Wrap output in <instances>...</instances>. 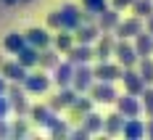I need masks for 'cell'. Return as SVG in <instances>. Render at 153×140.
<instances>
[{"label": "cell", "mask_w": 153, "mask_h": 140, "mask_svg": "<svg viewBox=\"0 0 153 140\" xmlns=\"http://www.w3.org/2000/svg\"><path fill=\"white\" fill-rule=\"evenodd\" d=\"M16 56H19L16 61L21 63V66H27V69H29V66H34V63H40V50H37L34 45H29V42L21 48V50H19Z\"/></svg>", "instance_id": "2e32d148"}, {"label": "cell", "mask_w": 153, "mask_h": 140, "mask_svg": "<svg viewBox=\"0 0 153 140\" xmlns=\"http://www.w3.org/2000/svg\"><path fill=\"white\" fill-rule=\"evenodd\" d=\"M5 93V82H3V79H0V95Z\"/></svg>", "instance_id": "74e56055"}, {"label": "cell", "mask_w": 153, "mask_h": 140, "mask_svg": "<svg viewBox=\"0 0 153 140\" xmlns=\"http://www.w3.org/2000/svg\"><path fill=\"white\" fill-rule=\"evenodd\" d=\"M48 85H50V79L45 74H27L24 77V90L27 93H45Z\"/></svg>", "instance_id": "4fadbf2b"}, {"label": "cell", "mask_w": 153, "mask_h": 140, "mask_svg": "<svg viewBox=\"0 0 153 140\" xmlns=\"http://www.w3.org/2000/svg\"><path fill=\"white\" fill-rule=\"evenodd\" d=\"M74 42H76V40H74V34H66V32L56 37V48H58L61 53H69V50L74 48Z\"/></svg>", "instance_id": "f546056e"}, {"label": "cell", "mask_w": 153, "mask_h": 140, "mask_svg": "<svg viewBox=\"0 0 153 140\" xmlns=\"http://www.w3.org/2000/svg\"><path fill=\"white\" fill-rule=\"evenodd\" d=\"M76 98H79V95H76V90H71V87H63L61 93H58V98L50 103V109H53V111H58V109H63V106H69V109H71Z\"/></svg>", "instance_id": "d6986e66"}, {"label": "cell", "mask_w": 153, "mask_h": 140, "mask_svg": "<svg viewBox=\"0 0 153 140\" xmlns=\"http://www.w3.org/2000/svg\"><path fill=\"white\" fill-rule=\"evenodd\" d=\"M124 122H127V116H124L122 111H116V114L106 116V119H103V130H106V135H122Z\"/></svg>", "instance_id": "5bb4252c"}, {"label": "cell", "mask_w": 153, "mask_h": 140, "mask_svg": "<svg viewBox=\"0 0 153 140\" xmlns=\"http://www.w3.org/2000/svg\"><path fill=\"white\" fill-rule=\"evenodd\" d=\"M98 79H103V82H114V79H122L124 74V66L122 63H108V61H100L95 66V71H92Z\"/></svg>", "instance_id": "5b68a950"}, {"label": "cell", "mask_w": 153, "mask_h": 140, "mask_svg": "<svg viewBox=\"0 0 153 140\" xmlns=\"http://www.w3.org/2000/svg\"><path fill=\"white\" fill-rule=\"evenodd\" d=\"M24 45H27V37H24V34H19V32L5 34V40H3V48H5L8 53H19Z\"/></svg>", "instance_id": "603a6c76"}, {"label": "cell", "mask_w": 153, "mask_h": 140, "mask_svg": "<svg viewBox=\"0 0 153 140\" xmlns=\"http://www.w3.org/2000/svg\"><path fill=\"white\" fill-rule=\"evenodd\" d=\"M56 82H58V87H71V82H74V61H66V63L56 66Z\"/></svg>", "instance_id": "7c38bea8"}, {"label": "cell", "mask_w": 153, "mask_h": 140, "mask_svg": "<svg viewBox=\"0 0 153 140\" xmlns=\"http://www.w3.org/2000/svg\"><path fill=\"white\" fill-rule=\"evenodd\" d=\"M132 11L140 19H148V16H153V0H135L132 3Z\"/></svg>", "instance_id": "484cf974"}, {"label": "cell", "mask_w": 153, "mask_h": 140, "mask_svg": "<svg viewBox=\"0 0 153 140\" xmlns=\"http://www.w3.org/2000/svg\"><path fill=\"white\" fill-rule=\"evenodd\" d=\"M24 37H27V42H29V45H34L37 50H42V48L50 45V34H48L45 29H29Z\"/></svg>", "instance_id": "7402d4cb"}, {"label": "cell", "mask_w": 153, "mask_h": 140, "mask_svg": "<svg viewBox=\"0 0 153 140\" xmlns=\"http://www.w3.org/2000/svg\"><path fill=\"white\" fill-rule=\"evenodd\" d=\"M85 130H87L90 135H92V132H100V130H103V116L87 111V114H85Z\"/></svg>", "instance_id": "d4e9b609"}, {"label": "cell", "mask_w": 153, "mask_h": 140, "mask_svg": "<svg viewBox=\"0 0 153 140\" xmlns=\"http://www.w3.org/2000/svg\"><path fill=\"white\" fill-rule=\"evenodd\" d=\"M90 93H92V101H95V103H114V101L119 98L116 90H114V85H111V82H103V79H98V82L92 85Z\"/></svg>", "instance_id": "277c9868"}, {"label": "cell", "mask_w": 153, "mask_h": 140, "mask_svg": "<svg viewBox=\"0 0 153 140\" xmlns=\"http://www.w3.org/2000/svg\"><path fill=\"white\" fill-rule=\"evenodd\" d=\"M32 119H34L37 124H45V127H53L58 122L50 106H34V109H32Z\"/></svg>", "instance_id": "9a60e30c"}, {"label": "cell", "mask_w": 153, "mask_h": 140, "mask_svg": "<svg viewBox=\"0 0 153 140\" xmlns=\"http://www.w3.org/2000/svg\"><path fill=\"white\" fill-rule=\"evenodd\" d=\"M132 3H135V0H114V8H116V11H122V8H129Z\"/></svg>", "instance_id": "836d02e7"}, {"label": "cell", "mask_w": 153, "mask_h": 140, "mask_svg": "<svg viewBox=\"0 0 153 140\" xmlns=\"http://www.w3.org/2000/svg\"><path fill=\"white\" fill-rule=\"evenodd\" d=\"M3 77H8L11 82H24V77H27V66H21L19 61L16 63L5 61L3 63Z\"/></svg>", "instance_id": "ac0fdd59"}, {"label": "cell", "mask_w": 153, "mask_h": 140, "mask_svg": "<svg viewBox=\"0 0 153 140\" xmlns=\"http://www.w3.org/2000/svg\"><path fill=\"white\" fill-rule=\"evenodd\" d=\"M114 56H116V61L122 63L124 69H132V66H137L140 61V56H137V50H135V45L129 42V40H116V48H114Z\"/></svg>", "instance_id": "6da1fadb"}, {"label": "cell", "mask_w": 153, "mask_h": 140, "mask_svg": "<svg viewBox=\"0 0 153 140\" xmlns=\"http://www.w3.org/2000/svg\"><path fill=\"white\" fill-rule=\"evenodd\" d=\"M92 69L87 66V63H74V90L76 93H85V90H90L92 87Z\"/></svg>", "instance_id": "3957f363"}, {"label": "cell", "mask_w": 153, "mask_h": 140, "mask_svg": "<svg viewBox=\"0 0 153 140\" xmlns=\"http://www.w3.org/2000/svg\"><path fill=\"white\" fill-rule=\"evenodd\" d=\"M122 82H124V90H127V93H132V95H143V90L148 87V85H145V79L140 77V71H132V69H124Z\"/></svg>", "instance_id": "8992f818"}, {"label": "cell", "mask_w": 153, "mask_h": 140, "mask_svg": "<svg viewBox=\"0 0 153 140\" xmlns=\"http://www.w3.org/2000/svg\"><path fill=\"white\" fill-rule=\"evenodd\" d=\"M24 130H27V127H24V122H19V124H16V135H24Z\"/></svg>", "instance_id": "d590c367"}, {"label": "cell", "mask_w": 153, "mask_h": 140, "mask_svg": "<svg viewBox=\"0 0 153 140\" xmlns=\"http://www.w3.org/2000/svg\"><path fill=\"white\" fill-rule=\"evenodd\" d=\"M140 32H143L140 16H132V19H127V21H119V27H116V34H119L122 40H135Z\"/></svg>", "instance_id": "9c48e42d"}, {"label": "cell", "mask_w": 153, "mask_h": 140, "mask_svg": "<svg viewBox=\"0 0 153 140\" xmlns=\"http://www.w3.org/2000/svg\"><path fill=\"white\" fill-rule=\"evenodd\" d=\"M3 3H19V0H3Z\"/></svg>", "instance_id": "f35d334b"}, {"label": "cell", "mask_w": 153, "mask_h": 140, "mask_svg": "<svg viewBox=\"0 0 153 140\" xmlns=\"http://www.w3.org/2000/svg\"><path fill=\"white\" fill-rule=\"evenodd\" d=\"M137 98L140 95H132V93L116 98V111H122L127 119H129V116H140V114H143V101H137Z\"/></svg>", "instance_id": "7a4b0ae2"}, {"label": "cell", "mask_w": 153, "mask_h": 140, "mask_svg": "<svg viewBox=\"0 0 153 140\" xmlns=\"http://www.w3.org/2000/svg\"><path fill=\"white\" fill-rule=\"evenodd\" d=\"M122 135L124 138H132V140H137L145 135V124L140 122L137 116H129L127 122H124V130H122Z\"/></svg>", "instance_id": "e0dca14e"}, {"label": "cell", "mask_w": 153, "mask_h": 140, "mask_svg": "<svg viewBox=\"0 0 153 140\" xmlns=\"http://www.w3.org/2000/svg\"><path fill=\"white\" fill-rule=\"evenodd\" d=\"M58 13H61V24H63V29H66V32H69V29H76V27L82 24V19H85L82 11H79L76 5H71V3H69V5H63Z\"/></svg>", "instance_id": "ba28073f"}, {"label": "cell", "mask_w": 153, "mask_h": 140, "mask_svg": "<svg viewBox=\"0 0 153 140\" xmlns=\"http://www.w3.org/2000/svg\"><path fill=\"white\" fill-rule=\"evenodd\" d=\"M8 111H11V101L0 95V119H5V114H8Z\"/></svg>", "instance_id": "d6a6232c"}, {"label": "cell", "mask_w": 153, "mask_h": 140, "mask_svg": "<svg viewBox=\"0 0 153 140\" xmlns=\"http://www.w3.org/2000/svg\"><path fill=\"white\" fill-rule=\"evenodd\" d=\"M92 109V98H76L74 106H71V116H82L85 119V114Z\"/></svg>", "instance_id": "83f0119b"}, {"label": "cell", "mask_w": 153, "mask_h": 140, "mask_svg": "<svg viewBox=\"0 0 153 140\" xmlns=\"http://www.w3.org/2000/svg\"><path fill=\"white\" fill-rule=\"evenodd\" d=\"M98 27H100V32H111L119 27V13H116V8L114 11H103V13H98Z\"/></svg>", "instance_id": "ffe728a7"}, {"label": "cell", "mask_w": 153, "mask_h": 140, "mask_svg": "<svg viewBox=\"0 0 153 140\" xmlns=\"http://www.w3.org/2000/svg\"><path fill=\"white\" fill-rule=\"evenodd\" d=\"M58 63H61L58 50H45V53H40V66H42V69H56Z\"/></svg>", "instance_id": "4316f807"}, {"label": "cell", "mask_w": 153, "mask_h": 140, "mask_svg": "<svg viewBox=\"0 0 153 140\" xmlns=\"http://www.w3.org/2000/svg\"><path fill=\"white\" fill-rule=\"evenodd\" d=\"M145 29H148V32L153 34V16H148V24H145Z\"/></svg>", "instance_id": "8d00e7d4"}, {"label": "cell", "mask_w": 153, "mask_h": 140, "mask_svg": "<svg viewBox=\"0 0 153 140\" xmlns=\"http://www.w3.org/2000/svg\"><path fill=\"white\" fill-rule=\"evenodd\" d=\"M114 48H116V40L108 32H103V37L95 40V58L98 61H108V56L114 53Z\"/></svg>", "instance_id": "8fae6325"}, {"label": "cell", "mask_w": 153, "mask_h": 140, "mask_svg": "<svg viewBox=\"0 0 153 140\" xmlns=\"http://www.w3.org/2000/svg\"><path fill=\"white\" fill-rule=\"evenodd\" d=\"M48 27L63 29V24H61V13H48Z\"/></svg>", "instance_id": "1f68e13d"}, {"label": "cell", "mask_w": 153, "mask_h": 140, "mask_svg": "<svg viewBox=\"0 0 153 140\" xmlns=\"http://www.w3.org/2000/svg\"><path fill=\"white\" fill-rule=\"evenodd\" d=\"M100 34H103L100 27H95L92 21H87V24H79V27L74 29V40H76V42H85V45H92Z\"/></svg>", "instance_id": "52a82bcc"}, {"label": "cell", "mask_w": 153, "mask_h": 140, "mask_svg": "<svg viewBox=\"0 0 153 140\" xmlns=\"http://www.w3.org/2000/svg\"><path fill=\"white\" fill-rule=\"evenodd\" d=\"M66 56H69V61H74V63H90L92 58H95V48L85 45V42H76Z\"/></svg>", "instance_id": "30bf717a"}, {"label": "cell", "mask_w": 153, "mask_h": 140, "mask_svg": "<svg viewBox=\"0 0 153 140\" xmlns=\"http://www.w3.org/2000/svg\"><path fill=\"white\" fill-rule=\"evenodd\" d=\"M135 50H137L140 58L153 53V34H151V32H140L137 37H135Z\"/></svg>", "instance_id": "44dd1931"}, {"label": "cell", "mask_w": 153, "mask_h": 140, "mask_svg": "<svg viewBox=\"0 0 153 140\" xmlns=\"http://www.w3.org/2000/svg\"><path fill=\"white\" fill-rule=\"evenodd\" d=\"M140 101H143V111L153 119V87H145L143 95H140Z\"/></svg>", "instance_id": "4dcf8cb0"}, {"label": "cell", "mask_w": 153, "mask_h": 140, "mask_svg": "<svg viewBox=\"0 0 153 140\" xmlns=\"http://www.w3.org/2000/svg\"><path fill=\"white\" fill-rule=\"evenodd\" d=\"M137 71H140V77L145 79V85H153V58L151 56H143V58H140L137 61Z\"/></svg>", "instance_id": "cb8c5ba5"}, {"label": "cell", "mask_w": 153, "mask_h": 140, "mask_svg": "<svg viewBox=\"0 0 153 140\" xmlns=\"http://www.w3.org/2000/svg\"><path fill=\"white\" fill-rule=\"evenodd\" d=\"M145 135L153 138V119H148V124H145Z\"/></svg>", "instance_id": "e575fe53"}, {"label": "cell", "mask_w": 153, "mask_h": 140, "mask_svg": "<svg viewBox=\"0 0 153 140\" xmlns=\"http://www.w3.org/2000/svg\"><path fill=\"white\" fill-rule=\"evenodd\" d=\"M11 106H13L19 114H27V103H24V93L19 87H11Z\"/></svg>", "instance_id": "f1b7e54d"}]
</instances>
